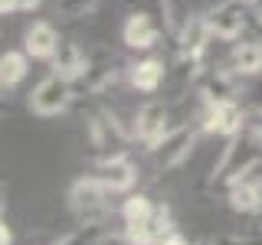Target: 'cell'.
Segmentation results:
<instances>
[{
  "instance_id": "1",
  "label": "cell",
  "mask_w": 262,
  "mask_h": 245,
  "mask_svg": "<svg viewBox=\"0 0 262 245\" xmlns=\"http://www.w3.org/2000/svg\"><path fill=\"white\" fill-rule=\"evenodd\" d=\"M256 163H262V141L246 128L243 134L229 137V144L223 147V154H220L210 180L216 186H233V183H239Z\"/></svg>"
},
{
  "instance_id": "2",
  "label": "cell",
  "mask_w": 262,
  "mask_h": 245,
  "mask_svg": "<svg viewBox=\"0 0 262 245\" xmlns=\"http://www.w3.org/2000/svg\"><path fill=\"white\" fill-rule=\"evenodd\" d=\"M85 131H89V147L98 160L105 157H115V154H125L128 151V141L135 137V131H128L125 125L118 121V114L112 108H95L85 121Z\"/></svg>"
},
{
  "instance_id": "3",
  "label": "cell",
  "mask_w": 262,
  "mask_h": 245,
  "mask_svg": "<svg viewBox=\"0 0 262 245\" xmlns=\"http://www.w3.org/2000/svg\"><path fill=\"white\" fill-rule=\"evenodd\" d=\"M108 186L98 177H79L69 186V209L76 212L79 226H102L108 223L112 206H108Z\"/></svg>"
},
{
  "instance_id": "4",
  "label": "cell",
  "mask_w": 262,
  "mask_h": 245,
  "mask_svg": "<svg viewBox=\"0 0 262 245\" xmlns=\"http://www.w3.org/2000/svg\"><path fill=\"white\" fill-rule=\"evenodd\" d=\"M193 147H196V131H190V128H170L154 147H147V154H151L154 167H158L161 174H170V170L184 167V163L190 160Z\"/></svg>"
},
{
  "instance_id": "5",
  "label": "cell",
  "mask_w": 262,
  "mask_h": 245,
  "mask_svg": "<svg viewBox=\"0 0 262 245\" xmlns=\"http://www.w3.org/2000/svg\"><path fill=\"white\" fill-rule=\"evenodd\" d=\"M72 85H76V82L66 79L62 72L46 76L30 92V111L39 114V118H56V114H62L69 108V102H72Z\"/></svg>"
},
{
  "instance_id": "6",
  "label": "cell",
  "mask_w": 262,
  "mask_h": 245,
  "mask_svg": "<svg viewBox=\"0 0 262 245\" xmlns=\"http://www.w3.org/2000/svg\"><path fill=\"white\" fill-rule=\"evenodd\" d=\"M243 76L233 69H220V65H210V69L200 72L196 79V92H200L203 105H220V102H236L243 95Z\"/></svg>"
},
{
  "instance_id": "7",
  "label": "cell",
  "mask_w": 262,
  "mask_h": 245,
  "mask_svg": "<svg viewBox=\"0 0 262 245\" xmlns=\"http://www.w3.org/2000/svg\"><path fill=\"white\" fill-rule=\"evenodd\" d=\"M249 23L252 20H249V13H246L243 0H223V4H216L213 10H207V27L213 33V39H223V43L239 39Z\"/></svg>"
},
{
  "instance_id": "8",
  "label": "cell",
  "mask_w": 262,
  "mask_h": 245,
  "mask_svg": "<svg viewBox=\"0 0 262 245\" xmlns=\"http://www.w3.org/2000/svg\"><path fill=\"white\" fill-rule=\"evenodd\" d=\"M246 121H249V111L239 102H220V105H210L207 114H203V131L220 137H236L246 131Z\"/></svg>"
},
{
  "instance_id": "9",
  "label": "cell",
  "mask_w": 262,
  "mask_h": 245,
  "mask_svg": "<svg viewBox=\"0 0 262 245\" xmlns=\"http://www.w3.org/2000/svg\"><path fill=\"white\" fill-rule=\"evenodd\" d=\"M161 33H164V23H161L154 13H147V10H131V16L125 20V27H121V39H125L128 49H141V53H144V49L158 46Z\"/></svg>"
},
{
  "instance_id": "10",
  "label": "cell",
  "mask_w": 262,
  "mask_h": 245,
  "mask_svg": "<svg viewBox=\"0 0 262 245\" xmlns=\"http://www.w3.org/2000/svg\"><path fill=\"white\" fill-rule=\"evenodd\" d=\"M115 79H118L115 56L105 53V49H95V53H89V65H85V72L76 79V85L85 88L89 95H102L105 88L115 85Z\"/></svg>"
},
{
  "instance_id": "11",
  "label": "cell",
  "mask_w": 262,
  "mask_h": 245,
  "mask_svg": "<svg viewBox=\"0 0 262 245\" xmlns=\"http://www.w3.org/2000/svg\"><path fill=\"white\" fill-rule=\"evenodd\" d=\"M167 121H170V114H167V105H161V102H147L138 108L135 114V125H131V131H135V137L141 141L144 147H154L161 141L164 134H167Z\"/></svg>"
},
{
  "instance_id": "12",
  "label": "cell",
  "mask_w": 262,
  "mask_h": 245,
  "mask_svg": "<svg viewBox=\"0 0 262 245\" xmlns=\"http://www.w3.org/2000/svg\"><path fill=\"white\" fill-rule=\"evenodd\" d=\"M95 177L108 186V193H128L138 183V167L131 163L128 154H115L95 163Z\"/></svg>"
},
{
  "instance_id": "13",
  "label": "cell",
  "mask_w": 262,
  "mask_h": 245,
  "mask_svg": "<svg viewBox=\"0 0 262 245\" xmlns=\"http://www.w3.org/2000/svg\"><path fill=\"white\" fill-rule=\"evenodd\" d=\"M59 43H62V36L56 33L53 23H46V20H36L23 33V53L33 56V59H53Z\"/></svg>"
},
{
  "instance_id": "14",
  "label": "cell",
  "mask_w": 262,
  "mask_h": 245,
  "mask_svg": "<svg viewBox=\"0 0 262 245\" xmlns=\"http://www.w3.org/2000/svg\"><path fill=\"white\" fill-rule=\"evenodd\" d=\"M85 65H89V53H85V49H82L76 39H62L59 49H56V56H53V69L76 82L82 72H85Z\"/></svg>"
},
{
  "instance_id": "15",
  "label": "cell",
  "mask_w": 262,
  "mask_h": 245,
  "mask_svg": "<svg viewBox=\"0 0 262 245\" xmlns=\"http://www.w3.org/2000/svg\"><path fill=\"white\" fill-rule=\"evenodd\" d=\"M131 85L138 88V92H158V88L167 82V76H170V69L164 65L161 59H141V62H135L131 65Z\"/></svg>"
},
{
  "instance_id": "16",
  "label": "cell",
  "mask_w": 262,
  "mask_h": 245,
  "mask_svg": "<svg viewBox=\"0 0 262 245\" xmlns=\"http://www.w3.org/2000/svg\"><path fill=\"white\" fill-rule=\"evenodd\" d=\"M229 206L243 216H252V212L262 209V186L256 180H239V183L229 186Z\"/></svg>"
},
{
  "instance_id": "17",
  "label": "cell",
  "mask_w": 262,
  "mask_h": 245,
  "mask_svg": "<svg viewBox=\"0 0 262 245\" xmlns=\"http://www.w3.org/2000/svg\"><path fill=\"white\" fill-rule=\"evenodd\" d=\"M229 69L239 76H256L262 72V43H236L229 53Z\"/></svg>"
},
{
  "instance_id": "18",
  "label": "cell",
  "mask_w": 262,
  "mask_h": 245,
  "mask_svg": "<svg viewBox=\"0 0 262 245\" xmlns=\"http://www.w3.org/2000/svg\"><path fill=\"white\" fill-rule=\"evenodd\" d=\"M27 69H30V56L20 53V49H7L0 56V82H4V88H13L16 82H23Z\"/></svg>"
},
{
  "instance_id": "19",
  "label": "cell",
  "mask_w": 262,
  "mask_h": 245,
  "mask_svg": "<svg viewBox=\"0 0 262 245\" xmlns=\"http://www.w3.org/2000/svg\"><path fill=\"white\" fill-rule=\"evenodd\" d=\"M154 200L151 196H144V193H131L125 203H121V219L125 223H141V219H151L154 216Z\"/></svg>"
},
{
  "instance_id": "20",
  "label": "cell",
  "mask_w": 262,
  "mask_h": 245,
  "mask_svg": "<svg viewBox=\"0 0 262 245\" xmlns=\"http://www.w3.org/2000/svg\"><path fill=\"white\" fill-rule=\"evenodd\" d=\"M95 4H98V0H56V10H59L62 16H72V20H79V16L92 13Z\"/></svg>"
},
{
  "instance_id": "21",
  "label": "cell",
  "mask_w": 262,
  "mask_h": 245,
  "mask_svg": "<svg viewBox=\"0 0 262 245\" xmlns=\"http://www.w3.org/2000/svg\"><path fill=\"white\" fill-rule=\"evenodd\" d=\"M43 0H16V13H27V10H36Z\"/></svg>"
},
{
  "instance_id": "22",
  "label": "cell",
  "mask_w": 262,
  "mask_h": 245,
  "mask_svg": "<svg viewBox=\"0 0 262 245\" xmlns=\"http://www.w3.org/2000/svg\"><path fill=\"white\" fill-rule=\"evenodd\" d=\"M216 245H249V242H243L239 235H223V239H216Z\"/></svg>"
},
{
  "instance_id": "23",
  "label": "cell",
  "mask_w": 262,
  "mask_h": 245,
  "mask_svg": "<svg viewBox=\"0 0 262 245\" xmlns=\"http://www.w3.org/2000/svg\"><path fill=\"white\" fill-rule=\"evenodd\" d=\"M0 13H4V16L16 13V0H0Z\"/></svg>"
},
{
  "instance_id": "24",
  "label": "cell",
  "mask_w": 262,
  "mask_h": 245,
  "mask_svg": "<svg viewBox=\"0 0 262 245\" xmlns=\"http://www.w3.org/2000/svg\"><path fill=\"white\" fill-rule=\"evenodd\" d=\"M13 242V232H10V226L4 223V229H0V245H10Z\"/></svg>"
},
{
  "instance_id": "25",
  "label": "cell",
  "mask_w": 262,
  "mask_h": 245,
  "mask_svg": "<svg viewBox=\"0 0 262 245\" xmlns=\"http://www.w3.org/2000/svg\"><path fill=\"white\" fill-rule=\"evenodd\" d=\"M164 245H187V239H184V235H180V232H174V235H170V239L164 242Z\"/></svg>"
},
{
  "instance_id": "26",
  "label": "cell",
  "mask_w": 262,
  "mask_h": 245,
  "mask_svg": "<svg viewBox=\"0 0 262 245\" xmlns=\"http://www.w3.org/2000/svg\"><path fill=\"white\" fill-rule=\"evenodd\" d=\"M252 23L259 27V33H262V10H256V16H252Z\"/></svg>"
},
{
  "instance_id": "27",
  "label": "cell",
  "mask_w": 262,
  "mask_h": 245,
  "mask_svg": "<svg viewBox=\"0 0 262 245\" xmlns=\"http://www.w3.org/2000/svg\"><path fill=\"white\" fill-rule=\"evenodd\" d=\"M243 4H256V0H243Z\"/></svg>"
}]
</instances>
